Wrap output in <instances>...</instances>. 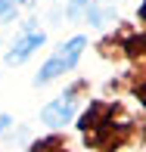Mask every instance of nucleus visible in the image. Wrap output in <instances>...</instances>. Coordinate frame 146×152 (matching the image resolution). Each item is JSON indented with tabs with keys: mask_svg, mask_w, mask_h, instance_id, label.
I'll list each match as a JSON object with an SVG mask.
<instances>
[{
	"mask_svg": "<svg viewBox=\"0 0 146 152\" xmlns=\"http://www.w3.org/2000/svg\"><path fill=\"white\" fill-rule=\"evenodd\" d=\"M84 47H87V40H84V37H72L68 44H62L59 50L44 62V68H40L37 78H34V84H50L53 78H59V75L72 72L75 62H78V56L84 53Z\"/></svg>",
	"mask_w": 146,
	"mask_h": 152,
	"instance_id": "obj_1",
	"label": "nucleus"
},
{
	"mask_svg": "<svg viewBox=\"0 0 146 152\" xmlns=\"http://www.w3.org/2000/svg\"><path fill=\"white\" fill-rule=\"evenodd\" d=\"M78 87H72V90H65L62 96L50 102V106H44V112H40V121L47 124V127H62V124H68L75 118V109H78Z\"/></svg>",
	"mask_w": 146,
	"mask_h": 152,
	"instance_id": "obj_2",
	"label": "nucleus"
},
{
	"mask_svg": "<svg viewBox=\"0 0 146 152\" xmlns=\"http://www.w3.org/2000/svg\"><path fill=\"white\" fill-rule=\"evenodd\" d=\"M37 47H44V31H28L25 37H19L16 44H12V50L6 53V62H10V65L25 62L34 50H37Z\"/></svg>",
	"mask_w": 146,
	"mask_h": 152,
	"instance_id": "obj_3",
	"label": "nucleus"
},
{
	"mask_svg": "<svg viewBox=\"0 0 146 152\" xmlns=\"http://www.w3.org/2000/svg\"><path fill=\"white\" fill-rule=\"evenodd\" d=\"M6 127H10V115H0V134H3Z\"/></svg>",
	"mask_w": 146,
	"mask_h": 152,
	"instance_id": "obj_4",
	"label": "nucleus"
}]
</instances>
